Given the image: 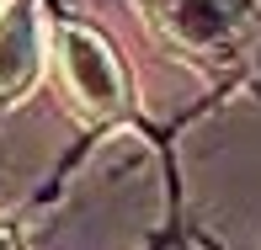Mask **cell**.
<instances>
[{"instance_id": "6da1fadb", "label": "cell", "mask_w": 261, "mask_h": 250, "mask_svg": "<svg viewBox=\"0 0 261 250\" xmlns=\"http://www.w3.org/2000/svg\"><path fill=\"white\" fill-rule=\"evenodd\" d=\"M59 53H64V75H69V86H75L86 112L107 117V112L123 106V69H117V59L107 53V43L96 32L59 27Z\"/></svg>"}, {"instance_id": "7a4b0ae2", "label": "cell", "mask_w": 261, "mask_h": 250, "mask_svg": "<svg viewBox=\"0 0 261 250\" xmlns=\"http://www.w3.org/2000/svg\"><path fill=\"white\" fill-rule=\"evenodd\" d=\"M43 69V53H38V16H32V6L21 0V6L0 11V101H16L32 91V80H38Z\"/></svg>"}, {"instance_id": "3957f363", "label": "cell", "mask_w": 261, "mask_h": 250, "mask_svg": "<svg viewBox=\"0 0 261 250\" xmlns=\"http://www.w3.org/2000/svg\"><path fill=\"white\" fill-rule=\"evenodd\" d=\"M0 245H16V229H11V224H0Z\"/></svg>"}]
</instances>
